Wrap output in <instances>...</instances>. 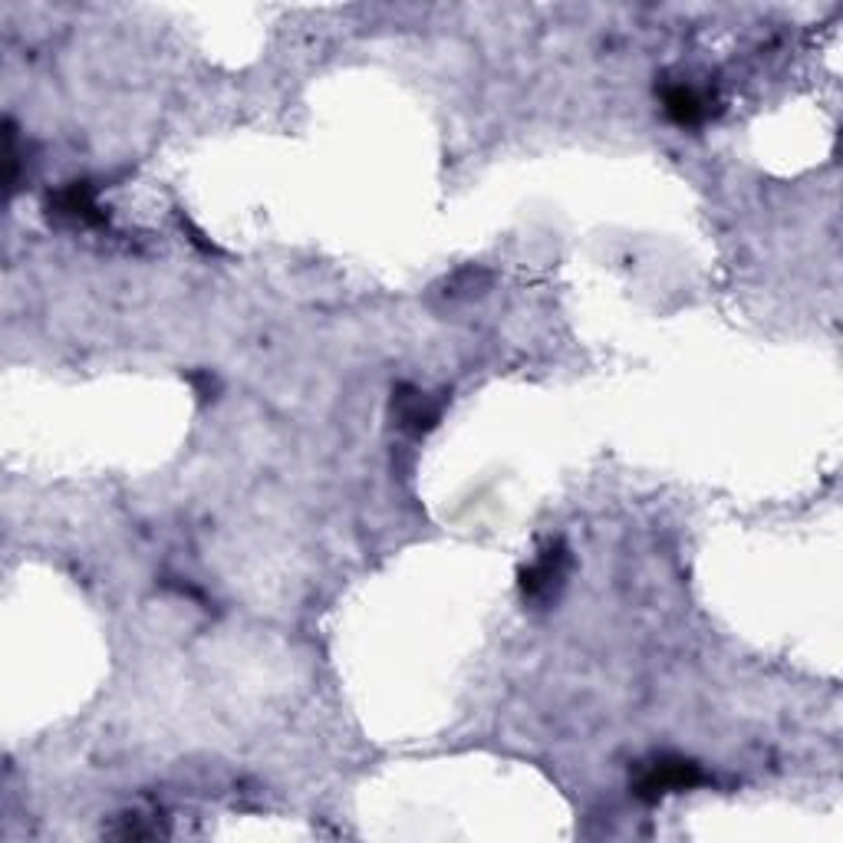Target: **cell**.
Instances as JSON below:
<instances>
[{"label":"cell","mask_w":843,"mask_h":843,"mask_svg":"<svg viewBox=\"0 0 843 843\" xmlns=\"http://www.w3.org/2000/svg\"><path fill=\"white\" fill-rule=\"evenodd\" d=\"M53 208H57V214L73 218L80 224H106V214L96 204V191L90 182H73V185L63 188L53 198Z\"/></svg>","instance_id":"obj_5"},{"label":"cell","mask_w":843,"mask_h":843,"mask_svg":"<svg viewBox=\"0 0 843 843\" xmlns=\"http://www.w3.org/2000/svg\"><path fill=\"white\" fill-rule=\"evenodd\" d=\"M566 563H570V558H566L563 544H551L548 551H541L538 561L521 570V590H524V596H531V600H548V596L563 583Z\"/></svg>","instance_id":"obj_2"},{"label":"cell","mask_w":843,"mask_h":843,"mask_svg":"<svg viewBox=\"0 0 843 843\" xmlns=\"http://www.w3.org/2000/svg\"><path fill=\"white\" fill-rule=\"evenodd\" d=\"M395 412H399V425L409 429V432H429L435 429L439 415H442V405L432 402L429 395L415 392V389H399L395 395Z\"/></svg>","instance_id":"obj_4"},{"label":"cell","mask_w":843,"mask_h":843,"mask_svg":"<svg viewBox=\"0 0 843 843\" xmlns=\"http://www.w3.org/2000/svg\"><path fill=\"white\" fill-rule=\"evenodd\" d=\"M662 106H665L669 119L679 122V126H699V122L709 119V99L695 87H685V83L665 87L662 90Z\"/></svg>","instance_id":"obj_3"},{"label":"cell","mask_w":843,"mask_h":843,"mask_svg":"<svg viewBox=\"0 0 843 843\" xmlns=\"http://www.w3.org/2000/svg\"><path fill=\"white\" fill-rule=\"evenodd\" d=\"M705 781V771L689 761V757H675V754H662V757H653L650 764L640 767L636 774V797L643 801H659L672 791H692Z\"/></svg>","instance_id":"obj_1"}]
</instances>
